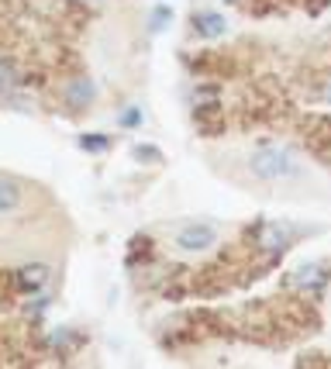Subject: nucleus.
<instances>
[{"label":"nucleus","mask_w":331,"mask_h":369,"mask_svg":"<svg viewBox=\"0 0 331 369\" xmlns=\"http://www.w3.org/2000/svg\"><path fill=\"white\" fill-rule=\"evenodd\" d=\"M0 86H4V90L18 86V69H14L11 62H4V66H0Z\"/></svg>","instance_id":"10"},{"label":"nucleus","mask_w":331,"mask_h":369,"mask_svg":"<svg viewBox=\"0 0 331 369\" xmlns=\"http://www.w3.org/2000/svg\"><path fill=\"white\" fill-rule=\"evenodd\" d=\"M21 200H25V186L18 183V180L0 176V214L18 211V208H21Z\"/></svg>","instance_id":"3"},{"label":"nucleus","mask_w":331,"mask_h":369,"mask_svg":"<svg viewBox=\"0 0 331 369\" xmlns=\"http://www.w3.org/2000/svg\"><path fill=\"white\" fill-rule=\"evenodd\" d=\"M262 242H266V249H283L286 245V232L276 228V225H266L262 228Z\"/></svg>","instance_id":"8"},{"label":"nucleus","mask_w":331,"mask_h":369,"mask_svg":"<svg viewBox=\"0 0 331 369\" xmlns=\"http://www.w3.org/2000/svg\"><path fill=\"white\" fill-rule=\"evenodd\" d=\"M173 21V11L169 7H155L152 14V31H162V25H169Z\"/></svg>","instance_id":"11"},{"label":"nucleus","mask_w":331,"mask_h":369,"mask_svg":"<svg viewBox=\"0 0 331 369\" xmlns=\"http://www.w3.org/2000/svg\"><path fill=\"white\" fill-rule=\"evenodd\" d=\"M135 159H142V162H159V149H149V145H142V149H135Z\"/></svg>","instance_id":"12"},{"label":"nucleus","mask_w":331,"mask_h":369,"mask_svg":"<svg viewBox=\"0 0 331 369\" xmlns=\"http://www.w3.org/2000/svg\"><path fill=\"white\" fill-rule=\"evenodd\" d=\"M193 28H197L204 38H218V35H225L228 21H225L221 14H214V11H201V14H193Z\"/></svg>","instance_id":"5"},{"label":"nucleus","mask_w":331,"mask_h":369,"mask_svg":"<svg viewBox=\"0 0 331 369\" xmlns=\"http://www.w3.org/2000/svg\"><path fill=\"white\" fill-rule=\"evenodd\" d=\"M249 169H252V176H259V180L280 183V180L304 176V159L297 156L293 149H286V145L266 142V145H259L252 156H249Z\"/></svg>","instance_id":"1"},{"label":"nucleus","mask_w":331,"mask_h":369,"mask_svg":"<svg viewBox=\"0 0 331 369\" xmlns=\"http://www.w3.org/2000/svg\"><path fill=\"white\" fill-rule=\"evenodd\" d=\"M18 283H21L25 290H38V287H45V283H49V266L35 263V266L18 269Z\"/></svg>","instance_id":"6"},{"label":"nucleus","mask_w":331,"mask_h":369,"mask_svg":"<svg viewBox=\"0 0 331 369\" xmlns=\"http://www.w3.org/2000/svg\"><path fill=\"white\" fill-rule=\"evenodd\" d=\"M218 242V232L211 225H186L176 232V249L179 252H207Z\"/></svg>","instance_id":"2"},{"label":"nucleus","mask_w":331,"mask_h":369,"mask_svg":"<svg viewBox=\"0 0 331 369\" xmlns=\"http://www.w3.org/2000/svg\"><path fill=\"white\" fill-rule=\"evenodd\" d=\"M94 97H97V90H94V83H90V79H73V83L66 86V104H69V107L94 104Z\"/></svg>","instance_id":"4"},{"label":"nucleus","mask_w":331,"mask_h":369,"mask_svg":"<svg viewBox=\"0 0 331 369\" xmlns=\"http://www.w3.org/2000/svg\"><path fill=\"white\" fill-rule=\"evenodd\" d=\"M118 121H121L125 128H138V125H142V110H138V107H125V110L118 114Z\"/></svg>","instance_id":"9"},{"label":"nucleus","mask_w":331,"mask_h":369,"mask_svg":"<svg viewBox=\"0 0 331 369\" xmlns=\"http://www.w3.org/2000/svg\"><path fill=\"white\" fill-rule=\"evenodd\" d=\"M79 149L83 152H103V149H111V138L107 135H83L79 138Z\"/></svg>","instance_id":"7"}]
</instances>
